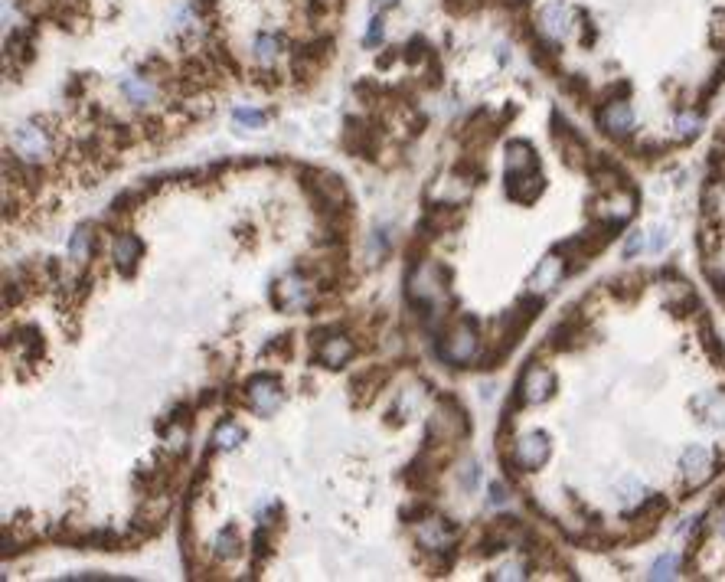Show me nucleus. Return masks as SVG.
<instances>
[{"instance_id": "obj_1", "label": "nucleus", "mask_w": 725, "mask_h": 582, "mask_svg": "<svg viewBox=\"0 0 725 582\" xmlns=\"http://www.w3.org/2000/svg\"><path fill=\"white\" fill-rule=\"evenodd\" d=\"M301 187L304 194L310 196L314 210L324 216L330 213H346L350 210V194L337 173H327V171H317V167H304L301 171Z\"/></svg>"}, {"instance_id": "obj_2", "label": "nucleus", "mask_w": 725, "mask_h": 582, "mask_svg": "<svg viewBox=\"0 0 725 582\" xmlns=\"http://www.w3.org/2000/svg\"><path fill=\"white\" fill-rule=\"evenodd\" d=\"M470 432V422H468V412L461 406L454 396H438V406H435V416L428 422V442L431 445H448V442H458V439H468Z\"/></svg>"}, {"instance_id": "obj_3", "label": "nucleus", "mask_w": 725, "mask_h": 582, "mask_svg": "<svg viewBox=\"0 0 725 582\" xmlns=\"http://www.w3.org/2000/svg\"><path fill=\"white\" fill-rule=\"evenodd\" d=\"M477 321L474 317H461V321H454L445 331V334L438 337V356L445 360V363H468V360H474V354H477Z\"/></svg>"}, {"instance_id": "obj_4", "label": "nucleus", "mask_w": 725, "mask_h": 582, "mask_svg": "<svg viewBox=\"0 0 725 582\" xmlns=\"http://www.w3.org/2000/svg\"><path fill=\"white\" fill-rule=\"evenodd\" d=\"M552 393H555L552 370L543 367V363H536V360H529L526 370L520 373V379H516V406H539V402H545Z\"/></svg>"}, {"instance_id": "obj_5", "label": "nucleus", "mask_w": 725, "mask_h": 582, "mask_svg": "<svg viewBox=\"0 0 725 582\" xmlns=\"http://www.w3.org/2000/svg\"><path fill=\"white\" fill-rule=\"evenodd\" d=\"M343 148L353 151V154H360V157H366V161H376V151H379V128L366 118H346V128H343Z\"/></svg>"}, {"instance_id": "obj_6", "label": "nucleus", "mask_w": 725, "mask_h": 582, "mask_svg": "<svg viewBox=\"0 0 725 582\" xmlns=\"http://www.w3.org/2000/svg\"><path fill=\"white\" fill-rule=\"evenodd\" d=\"M246 396H248V406L258 416H271L278 409V402H281V379L271 377V373H255L246 383Z\"/></svg>"}, {"instance_id": "obj_7", "label": "nucleus", "mask_w": 725, "mask_h": 582, "mask_svg": "<svg viewBox=\"0 0 725 582\" xmlns=\"http://www.w3.org/2000/svg\"><path fill=\"white\" fill-rule=\"evenodd\" d=\"M549 452H552V445H549V435L545 432H526V435L516 439L513 462L520 464L523 471H536V468H543L549 462Z\"/></svg>"}, {"instance_id": "obj_8", "label": "nucleus", "mask_w": 725, "mask_h": 582, "mask_svg": "<svg viewBox=\"0 0 725 582\" xmlns=\"http://www.w3.org/2000/svg\"><path fill=\"white\" fill-rule=\"evenodd\" d=\"M13 151L20 154V161H26V164H36L40 161H46L49 157V134H46L40 125H20L17 128V134H13Z\"/></svg>"}, {"instance_id": "obj_9", "label": "nucleus", "mask_w": 725, "mask_h": 582, "mask_svg": "<svg viewBox=\"0 0 725 582\" xmlns=\"http://www.w3.org/2000/svg\"><path fill=\"white\" fill-rule=\"evenodd\" d=\"M271 298L281 311H304V308H310V285L301 272H294V275H285L278 281Z\"/></svg>"}, {"instance_id": "obj_10", "label": "nucleus", "mask_w": 725, "mask_h": 582, "mask_svg": "<svg viewBox=\"0 0 725 582\" xmlns=\"http://www.w3.org/2000/svg\"><path fill=\"white\" fill-rule=\"evenodd\" d=\"M712 452L706 448V445H690L686 452H683L680 458V471H683V481H686V487H703L709 478H712Z\"/></svg>"}, {"instance_id": "obj_11", "label": "nucleus", "mask_w": 725, "mask_h": 582, "mask_svg": "<svg viewBox=\"0 0 725 582\" xmlns=\"http://www.w3.org/2000/svg\"><path fill=\"white\" fill-rule=\"evenodd\" d=\"M598 125H601V131L605 134H611V138H628L630 131H634V115H630V105L624 102V98H614V102H608V105L598 108Z\"/></svg>"}, {"instance_id": "obj_12", "label": "nucleus", "mask_w": 725, "mask_h": 582, "mask_svg": "<svg viewBox=\"0 0 725 582\" xmlns=\"http://www.w3.org/2000/svg\"><path fill=\"white\" fill-rule=\"evenodd\" d=\"M543 190H545V180H543V173H539V167L507 173V196L516 200V203H533Z\"/></svg>"}, {"instance_id": "obj_13", "label": "nucleus", "mask_w": 725, "mask_h": 582, "mask_svg": "<svg viewBox=\"0 0 725 582\" xmlns=\"http://www.w3.org/2000/svg\"><path fill=\"white\" fill-rule=\"evenodd\" d=\"M497 131H500V121H493L491 111H477V115H474V118L464 125V131H461V141L468 144L470 151H484V148H487V144L497 138Z\"/></svg>"}, {"instance_id": "obj_14", "label": "nucleus", "mask_w": 725, "mask_h": 582, "mask_svg": "<svg viewBox=\"0 0 725 582\" xmlns=\"http://www.w3.org/2000/svg\"><path fill=\"white\" fill-rule=\"evenodd\" d=\"M539 33L545 40H566L572 33V10L566 3H549L539 13Z\"/></svg>"}, {"instance_id": "obj_15", "label": "nucleus", "mask_w": 725, "mask_h": 582, "mask_svg": "<svg viewBox=\"0 0 725 582\" xmlns=\"http://www.w3.org/2000/svg\"><path fill=\"white\" fill-rule=\"evenodd\" d=\"M454 524H448L445 517H425L422 524H418V543L425 546V550H441V546H451V540H454Z\"/></svg>"}, {"instance_id": "obj_16", "label": "nucleus", "mask_w": 725, "mask_h": 582, "mask_svg": "<svg viewBox=\"0 0 725 582\" xmlns=\"http://www.w3.org/2000/svg\"><path fill=\"white\" fill-rule=\"evenodd\" d=\"M141 255H144V242H141L134 233H121V236L115 239L111 259H115V265H118V272H121V275H131V272H134V265L141 262Z\"/></svg>"}, {"instance_id": "obj_17", "label": "nucleus", "mask_w": 725, "mask_h": 582, "mask_svg": "<svg viewBox=\"0 0 725 582\" xmlns=\"http://www.w3.org/2000/svg\"><path fill=\"white\" fill-rule=\"evenodd\" d=\"M314 356H317V363H324V367L340 370L343 363H350L353 340H350V337H343V334H330L327 340H320V350Z\"/></svg>"}, {"instance_id": "obj_18", "label": "nucleus", "mask_w": 725, "mask_h": 582, "mask_svg": "<svg viewBox=\"0 0 725 582\" xmlns=\"http://www.w3.org/2000/svg\"><path fill=\"white\" fill-rule=\"evenodd\" d=\"M458 223H461L458 203H431L425 210V226H422V229H428L425 236H441V233L454 229Z\"/></svg>"}, {"instance_id": "obj_19", "label": "nucleus", "mask_w": 725, "mask_h": 582, "mask_svg": "<svg viewBox=\"0 0 725 582\" xmlns=\"http://www.w3.org/2000/svg\"><path fill=\"white\" fill-rule=\"evenodd\" d=\"M383 383H385V370H379V367L362 370L360 377H353V383H350L353 402H356V406H369V399L379 393V386H383Z\"/></svg>"}, {"instance_id": "obj_20", "label": "nucleus", "mask_w": 725, "mask_h": 582, "mask_svg": "<svg viewBox=\"0 0 725 582\" xmlns=\"http://www.w3.org/2000/svg\"><path fill=\"white\" fill-rule=\"evenodd\" d=\"M13 347L20 350L23 360H40L46 350V340H43V331L33 327V324H23V327H13Z\"/></svg>"}, {"instance_id": "obj_21", "label": "nucleus", "mask_w": 725, "mask_h": 582, "mask_svg": "<svg viewBox=\"0 0 725 582\" xmlns=\"http://www.w3.org/2000/svg\"><path fill=\"white\" fill-rule=\"evenodd\" d=\"M562 275H566V259H559V255H545V259L536 265V272H533V291L555 288V285L562 281Z\"/></svg>"}, {"instance_id": "obj_22", "label": "nucleus", "mask_w": 725, "mask_h": 582, "mask_svg": "<svg viewBox=\"0 0 725 582\" xmlns=\"http://www.w3.org/2000/svg\"><path fill=\"white\" fill-rule=\"evenodd\" d=\"M435 462H428V448L425 452H418L415 458H412V462H408V468H406V485L412 487V491H422V487L425 485H431V481H435Z\"/></svg>"}, {"instance_id": "obj_23", "label": "nucleus", "mask_w": 725, "mask_h": 582, "mask_svg": "<svg viewBox=\"0 0 725 582\" xmlns=\"http://www.w3.org/2000/svg\"><path fill=\"white\" fill-rule=\"evenodd\" d=\"M454 177L464 180V184H470V187L480 184V180H487V161H484L477 151L461 154L458 161H454Z\"/></svg>"}, {"instance_id": "obj_24", "label": "nucleus", "mask_w": 725, "mask_h": 582, "mask_svg": "<svg viewBox=\"0 0 725 582\" xmlns=\"http://www.w3.org/2000/svg\"><path fill=\"white\" fill-rule=\"evenodd\" d=\"M533 167H539V157H536L533 144L529 141H510L507 144V173L533 171Z\"/></svg>"}, {"instance_id": "obj_25", "label": "nucleus", "mask_w": 725, "mask_h": 582, "mask_svg": "<svg viewBox=\"0 0 725 582\" xmlns=\"http://www.w3.org/2000/svg\"><path fill=\"white\" fill-rule=\"evenodd\" d=\"M92 252H95V229L79 226L72 233V239H69V259H72L75 265H86V262L92 259Z\"/></svg>"}, {"instance_id": "obj_26", "label": "nucleus", "mask_w": 725, "mask_h": 582, "mask_svg": "<svg viewBox=\"0 0 725 582\" xmlns=\"http://www.w3.org/2000/svg\"><path fill=\"white\" fill-rule=\"evenodd\" d=\"M121 92H125L128 102H134V105H148V102H154V95H157V88H154V82H150L148 76H125L121 79Z\"/></svg>"}, {"instance_id": "obj_27", "label": "nucleus", "mask_w": 725, "mask_h": 582, "mask_svg": "<svg viewBox=\"0 0 725 582\" xmlns=\"http://www.w3.org/2000/svg\"><path fill=\"white\" fill-rule=\"evenodd\" d=\"M663 294H667V308L676 311V314H686L690 308H696V294L686 281H670V285H663Z\"/></svg>"}, {"instance_id": "obj_28", "label": "nucleus", "mask_w": 725, "mask_h": 582, "mask_svg": "<svg viewBox=\"0 0 725 582\" xmlns=\"http://www.w3.org/2000/svg\"><path fill=\"white\" fill-rule=\"evenodd\" d=\"M239 442H246V429H242V425H235V422H229V419H225L223 425H216L213 448H219V452H232Z\"/></svg>"}, {"instance_id": "obj_29", "label": "nucleus", "mask_w": 725, "mask_h": 582, "mask_svg": "<svg viewBox=\"0 0 725 582\" xmlns=\"http://www.w3.org/2000/svg\"><path fill=\"white\" fill-rule=\"evenodd\" d=\"M242 553V540H239V530L235 527H225L219 537H216V556L223 560H235Z\"/></svg>"}, {"instance_id": "obj_30", "label": "nucleus", "mask_w": 725, "mask_h": 582, "mask_svg": "<svg viewBox=\"0 0 725 582\" xmlns=\"http://www.w3.org/2000/svg\"><path fill=\"white\" fill-rule=\"evenodd\" d=\"M278 46H281V40H278V36H271V33H262V36L255 40V56H258V63H275Z\"/></svg>"}, {"instance_id": "obj_31", "label": "nucleus", "mask_w": 725, "mask_h": 582, "mask_svg": "<svg viewBox=\"0 0 725 582\" xmlns=\"http://www.w3.org/2000/svg\"><path fill=\"white\" fill-rule=\"evenodd\" d=\"M676 569H680V556H676V553H667V556H660V560L653 563L651 579H673Z\"/></svg>"}, {"instance_id": "obj_32", "label": "nucleus", "mask_w": 725, "mask_h": 582, "mask_svg": "<svg viewBox=\"0 0 725 582\" xmlns=\"http://www.w3.org/2000/svg\"><path fill=\"white\" fill-rule=\"evenodd\" d=\"M235 125L239 128H262L265 125V111H258V108H235Z\"/></svg>"}, {"instance_id": "obj_33", "label": "nucleus", "mask_w": 725, "mask_h": 582, "mask_svg": "<svg viewBox=\"0 0 725 582\" xmlns=\"http://www.w3.org/2000/svg\"><path fill=\"white\" fill-rule=\"evenodd\" d=\"M640 288H644V285H640L637 275H630V278H618L614 285H611V291H614L618 298H634Z\"/></svg>"}, {"instance_id": "obj_34", "label": "nucleus", "mask_w": 725, "mask_h": 582, "mask_svg": "<svg viewBox=\"0 0 725 582\" xmlns=\"http://www.w3.org/2000/svg\"><path fill=\"white\" fill-rule=\"evenodd\" d=\"M383 36H385V23H383V17H373L369 20V33H366V49H373L376 43H383Z\"/></svg>"}, {"instance_id": "obj_35", "label": "nucleus", "mask_w": 725, "mask_h": 582, "mask_svg": "<svg viewBox=\"0 0 725 582\" xmlns=\"http://www.w3.org/2000/svg\"><path fill=\"white\" fill-rule=\"evenodd\" d=\"M425 517H431V507H428V504L402 507V520H406V524H422Z\"/></svg>"}, {"instance_id": "obj_36", "label": "nucleus", "mask_w": 725, "mask_h": 582, "mask_svg": "<svg viewBox=\"0 0 725 582\" xmlns=\"http://www.w3.org/2000/svg\"><path fill=\"white\" fill-rule=\"evenodd\" d=\"M291 344H294V337H291V334H281L278 340H271V344H268V354L288 356V354H291Z\"/></svg>"}, {"instance_id": "obj_37", "label": "nucleus", "mask_w": 725, "mask_h": 582, "mask_svg": "<svg viewBox=\"0 0 725 582\" xmlns=\"http://www.w3.org/2000/svg\"><path fill=\"white\" fill-rule=\"evenodd\" d=\"M676 128L683 131V138H693L696 131H699V118H696V115H683V118L676 121Z\"/></svg>"}, {"instance_id": "obj_38", "label": "nucleus", "mask_w": 725, "mask_h": 582, "mask_svg": "<svg viewBox=\"0 0 725 582\" xmlns=\"http://www.w3.org/2000/svg\"><path fill=\"white\" fill-rule=\"evenodd\" d=\"M640 249H644V233H630V239L624 242V259H634Z\"/></svg>"}, {"instance_id": "obj_39", "label": "nucleus", "mask_w": 725, "mask_h": 582, "mask_svg": "<svg viewBox=\"0 0 725 582\" xmlns=\"http://www.w3.org/2000/svg\"><path fill=\"white\" fill-rule=\"evenodd\" d=\"M422 56H425V40H418L415 36V40L406 46V63H418Z\"/></svg>"}, {"instance_id": "obj_40", "label": "nucleus", "mask_w": 725, "mask_h": 582, "mask_svg": "<svg viewBox=\"0 0 725 582\" xmlns=\"http://www.w3.org/2000/svg\"><path fill=\"white\" fill-rule=\"evenodd\" d=\"M526 572H523V563H510V566H503L500 572H493V579H523Z\"/></svg>"}, {"instance_id": "obj_41", "label": "nucleus", "mask_w": 725, "mask_h": 582, "mask_svg": "<svg viewBox=\"0 0 725 582\" xmlns=\"http://www.w3.org/2000/svg\"><path fill=\"white\" fill-rule=\"evenodd\" d=\"M491 501H493V504H503V501H507V491H503V485H491Z\"/></svg>"}, {"instance_id": "obj_42", "label": "nucleus", "mask_w": 725, "mask_h": 582, "mask_svg": "<svg viewBox=\"0 0 725 582\" xmlns=\"http://www.w3.org/2000/svg\"><path fill=\"white\" fill-rule=\"evenodd\" d=\"M399 0H373V10H389V7H395Z\"/></svg>"}, {"instance_id": "obj_43", "label": "nucleus", "mask_w": 725, "mask_h": 582, "mask_svg": "<svg viewBox=\"0 0 725 582\" xmlns=\"http://www.w3.org/2000/svg\"><path fill=\"white\" fill-rule=\"evenodd\" d=\"M722 530H725V524H722Z\"/></svg>"}]
</instances>
